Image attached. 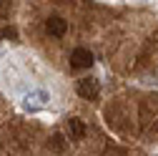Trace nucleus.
<instances>
[{
	"mask_svg": "<svg viewBox=\"0 0 158 156\" xmlns=\"http://www.w3.org/2000/svg\"><path fill=\"white\" fill-rule=\"evenodd\" d=\"M65 133H68L70 141H81L83 136L88 133V128H85V124L81 119H68L65 121Z\"/></svg>",
	"mask_w": 158,
	"mask_h": 156,
	"instance_id": "4",
	"label": "nucleus"
},
{
	"mask_svg": "<svg viewBox=\"0 0 158 156\" xmlns=\"http://www.w3.org/2000/svg\"><path fill=\"white\" fill-rule=\"evenodd\" d=\"M70 66L73 68H88V66H93V53L88 48H75L70 53Z\"/></svg>",
	"mask_w": 158,
	"mask_h": 156,
	"instance_id": "3",
	"label": "nucleus"
},
{
	"mask_svg": "<svg viewBox=\"0 0 158 156\" xmlns=\"http://www.w3.org/2000/svg\"><path fill=\"white\" fill-rule=\"evenodd\" d=\"M65 30H68V20H65V18H60V15H53V18H48V20H45V33L53 35V38L65 35Z\"/></svg>",
	"mask_w": 158,
	"mask_h": 156,
	"instance_id": "1",
	"label": "nucleus"
},
{
	"mask_svg": "<svg viewBox=\"0 0 158 156\" xmlns=\"http://www.w3.org/2000/svg\"><path fill=\"white\" fill-rule=\"evenodd\" d=\"M45 101H48V96H45L43 91H35V93H28L25 98H23V106H25L28 111H38V108L45 106Z\"/></svg>",
	"mask_w": 158,
	"mask_h": 156,
	"instance_id": "6",
	"label": "nucleus"
},
{
	"mask_svg": "<svg viewBox=\"0 0 158 156\" xmlns=\"http://www.w3.org/2000/svg\"><path fill=\"white\" fill-rule=\"evenodd\" d=\"M151 61L158 63V33H156V38L151 41Z\"/></svg>",
	"mask_w": 158,
	"mask_h": 156,
	"instance_id": "8",
	"label": "nucleus"
},
{
	"mask_svg": "<svg viewBox=\"0 0 158 156\" xmlns=\"http://www.w3.org/2000/svg\"><path fill=\"white\" fill-rule=\"evenodd\" d=\"M0 35H3V38H15V30H13V28H5Z\"/></svg>",
	"mask_w": 158,
	"mask_h": 156,
	"instance_id": "9",
	"label": "nucleus"
},
{
	"mask_svg": "<svg viewBox=\"0 0 158 156\" xmlns=\"http://www.w3.org/2000/svg\"><path fill=\"white\" fill-rule=\"evenodd\" d=\"M78 93H81L83 98H95V96L101 93V83H98L95 78H81V81H78Z\"/></svg>",
	"mask_w": 158,
	"mask_h": 156,
	"instance_id": "5",
	"label": "nucleus"
},
{
	"mask_svg": "<svg viewBox=\"0 0 158 156\" xmlns=\"http://www.w3.org/2000/svg\"><path fill=\"white\" fill-rule=\"evenodd\" d=\"M156 116H158V96H148V98L141 101V121L148 124Z\"/></svg>",
	"mask_w": 158,
	"mask_h": 156,
	"instance_id": "2",
	"label": "nucleus"
},
{
	"mask_svg": "<svg viewBox=\"0 0 158 156\" xmlns=\"http://www.w3.org/2000/svg\"><path fill=\"white\" fill-rule=\"evenodd\" d=\"M65 146H68V141H65V136H63L60 131L53 133L50 139H48V151H53V154H63Z\"/></svg>",
	"mask_w": 158,
	"mask_h": 156,
	"instance_id": "7",
	"label": "nucleus"
}]
</instances>
